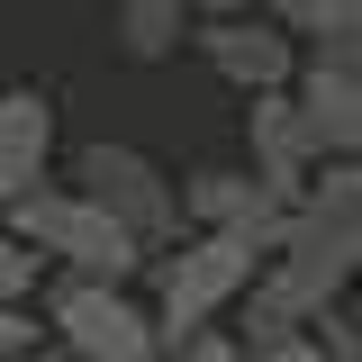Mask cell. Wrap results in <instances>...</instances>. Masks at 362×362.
Instances as JSON below:
<instances>
[{
  "label": "cell",
  "mask_w": 362,
  "mask_h": 362,
  "mask_svg": "<svg viewBox=\"0 0 362 362\" xmlns=\"http://www.w3.org/2000/svg\"><path fill=\"white\" fill-rule=\"evenodd\" d=\"M263 254H272V235H254V226H190V235H173L154 254V326H163V344H181L190 326H218L254 290Z\"/></svg>",
  "instance_id": "cell-1"
},
{
  "label": "cell",
  "mask_w": 362,
  "mask_h": 362,
  "mask_svg": "<svg viewBox=\"0 0 362 362\" xmlns=\"http://www.w3.org/2000/svg\"><path fill=\"white\" fill-rule=\"evenodd\" d=\"M9 226L37 245L45 263H64V272H100V281H136V272L154 263L118 209H100L82 181H54V173H45L28 199H9Z\"/></svg>",
  "instance_id": "cell-2"
},
{
  "label": "cell",
  "mask_w": 362,
  "mask_h": 362,
  "mask_svg": "<svg viewBox=\"0 0 362 362\" xmlns=\"http://www.w3.org/2000/svg\"><path fill=\"white\" fill-rule=\"evenodd\" d=\"M45 326H54L64 354H82V362H163L154 308L127 299V281H100V272L45 281Z\"/></svg>",
  "instance_id": "cell-3"
},
{
  "label": "cell",
  "mask_w": 362,
  "mask_h": 362,
  "mask_svg": "<svg viewBox=\"0 0 362 362\" xmlns=\"http://www.w3.org/2000/svg\"><path fill=\"white\" fill-rule=\"evenodd\" d=\"M73 181H82L100 209H118L136 226V245L145 254H163L181 235V181L154 163V154H136V145H109V136H90L82 154H73Z\"/></svg>",
  "instance_id": "cell-4"
},
{
  "label": "cell",
  "mask_w": 362,
  "mask_h": 362,
  "mask_svg": "<svg viewBox=\"0 0 362 362\" xmlns=\"http://www.w3.org/2000/svg\"><path fill=\"white\" fill-rule=\"evenodd\" d=\"M190 45L209 54V73L235 90H272L299 73V28L290 18H272V9H226V18H199Z\"/></svg>",
  "instance_id": "cell-5"
},
{
  "label": "cell",
  "mask_w": 362,
  "mask_h": 362,
  "mask_svg": "<svg viewBox=\"0 0 362 362\" xmlns=\"http://www.w3.org/2000/svg\"><path fill=\"white\" fill-rule=\"evenodd\" d=\"M254 109H245V145H254V181H263L281 209H299L317 181V127L308 109H299V90L272 82V90H245Z\"/></svg>",
  "instance_id": "cell-6"
},
{
  "label": "cell",
  "mask_w": 362,
  "mask_h": 362,
  "mask_svg": "<svg viewBox=\"0 0 362 362\" xmlns=\"http://www.w3.org/2000/svg\"><path fill=\"white\" fill-rule=\"evenodd\" d=\"M290 90H299V109H308V127H317V154H362V73L335 45L299 54Z\"/></svg>",
  "instance_id": "cell-7"
},
{
  "label": "cell",
  "mask_w": 362,
  "mask_h": 362,
  "mask_svg": "<svg viewBox=\"0 0 362 362\" xmlns=\"http://www.w3.org/2000/svg\"><path fill=\"white\" fill-rule=\"evenodd\" d=\"M45 173H54V100L18 82V90H0V218H9V199H28Z\"/></svg>",
  "instance_id": "cell-8"
},
{
  "label": "cell",
  "mask_w": 362,
  "mask_h": 362,
  "mask_svg": "<svg viewBox=\"0 0 362 362\" xmlns=\"http://www.w3.org/2000/svg\"><path fill=\"white\" fill-rule=\"evenodd\" d=\"M181 218H190V226H254V235L281 245L290 209H281L254 173H190V181H181Z\"/></svg>",
  "instance_id": "cell-9"
},
{
  "label": "cell",
  "mask_w": 362,
  "mask_h": 362,
  "mask_svg": "<svg viewBox=\"0 0 362 362\" xmlns=\"http://www.w3.org/2000/svg\"><path fill=\"white\" fill-rule=\"evenodd\" d=\"M190 0H118V54L127 64H163L181 37H190Z\"/></svg>",
  "instance_id": "cell-10"
},
{
  "label": "cell",
  "mask_w": 362,
  "mask_h": 362,
  "mask_svg": "<svg viewBox=\"0 0 362 362\" xmlns=\"http://www.w3.org/2000/svg\"><path fill=\"white\" fill-rule=\"evenodd\" d=\"M37 290H45V254L0 218V299H37Z\"/></svg>",
  "instance_id": "cell-11"
},
{
  "label": "cell",
  "mask_w": 362,
  "mask_h": 362,
  "mask_svg": "<svg viewBox=\"0 0 362 362\" xmlns=\"http://www.w3.org/2000/svg\"><path fill=\"white\" fill-rule=\"evenodd\" d=\"M299 37H317V45H344V37H362V0H299V9H281Z\"/></svg>",
  "instance_id": "cell-12"
},
{
  "label": "cell",
  "mask_w": 362,
  "mask_h": 362,
  "mask_svg": "<svg viewBox=\"0 0 362 362\" xmlns=\"http://www.w3.org/2000/svg\"><path fill=\"white\" fill-rule=\"evenodd\" d=\"M163 362H245V335H226V326H190L181 344H163Z\"/></svg>",
  "instance_id": "cell-13"
},
{
  "label": "cell",
  "mask_w": 362,
  "mask_h": 362,
  "mask_svg": "<svg viewBox=\"0 0 362 362\" xmlns=\"http://www.w3.org/2000/svg\"><path fill=\"white\" fill-rule=\"evenodd\" d=\"M317 344H326V362H362V317L326 308V317H317Z\"/></svg>",
  "instance_id": "cell-14"
},
{
  "label": "cell",
  "mask_w": 362,
  "mask_h": 362,
  "mask_svg": "<svg viewBox=\"0 0 362 362\" xmlns=\"http://www.w3.org/2000/svg\"><path fill=\"white\" fill-rule=\"evenodd\" d=\"M245 362H326V344H317V326H299V335H272V344H245Z\"/></svg>",
  "instance_id": "cell-15"
},
{
  "label": "cell",
  "mask_w": 362,
  "mask_h": 362,
  "mask_svg": "<svg viewBox=\"0 0 362 362\" xmlns=\"http://www.w3.org/2000/svg\"><path fill=\"white\" fill-rule=\"evenodd\" d=\"M18 344H37V317L28 299H0V354H18Z\"/></svg>",
  "instance_id": "cell-16"
},
{
  "label": "cell",
  "mask_w": 362,
  "mask_h": 362,
  "mask_svg": "<svg viewBox=\"0 0 362 362\" xmlns=\"http://www.w3.org/2000/svg\"><path fill=\"white\" fill-rule=\"evenodd\" d=\"M0 362H82V354H64V344H18V354H0Z\"/></svg>",
  "instance_id": "cell-17"
},
{
  "label": "cell",
  "mask_w": 362,
  "mask_h": 362,
  "mask_svg": "<svg viewBox=\"0 0 362 362\" xmlns=\"http://www.w3.org/2000/svg\"><path fill=\"white\" fill-rule=\"evenodd\" d=\"M199 18H226V9H254V0H190Z\"/></svg>",
  "instance_id": "cell-18"
},
{
  "label": "cell",
  "mask_w": 362,
  "mask_h": 362,
  "mask_svg": "<svg viewBox=\"0 0 362 362\" xmlns=\"http://www.w3.org/2000/svg\"><path fill=\"white\" fill-rule=\"evenodd\" d=\"M335 54H344V64H354V73H362V37H344V45H335Z\"/></svg>",
  "instance_id": "cell-19"
},
{
  "label": "cell",
  "mask_w": 362,
  "mask_h": 362,
  "mask_svg": "<svg viewBox=\"0 0 362 362\" xmlns=\"http://www.w3.org/2000/svg\"><path fill=\"white\" fill-rule=\"evenodd\" d=\"M263 9H272V18H281V9H299V0H263Z\"/></svg>",
  "instance_id": "cell-20"
},
{
  "label": "cell",
  "mask_w": 362,
  "mask_h": 362,
  "mask_svg": "<svg viewBox=\"0 0 362 362\" xmlns=\"http://www.w3.org/2000/svg\"><path fill=\"white\" fill-rule=\"evenodd\" d=\"M354 299H362V272H354Z\"/></svg>",
  "instance_id": "cell-21"
}]
</instances>
